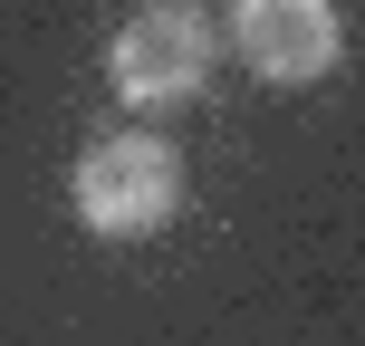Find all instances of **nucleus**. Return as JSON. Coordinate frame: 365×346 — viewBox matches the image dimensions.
Instances as JSON below:
<instances>
[{
  "instance_id": "1",
  "label": "nucleus",
  "mask_w": 365,
  "mask_h": 346,
  "mask_svg": "<svg viewBox=\"0 0 365 346\" xmlns=\"http://www.w3.org/2000/svg\"><path fill=\"white\" fill-rule=\"evenodd\" d=\"M68 202H77L87 231L145 240V231H164L182 212V154L164 135H96V145L77 154V173H68Z\"/></svg>"
},
{
  "instance_id": "2",
  "label": "nucleus",
  "mask_w": 365,
  "mask_h": 346,
  "mask_svg": "<svg viewBox=\"0 0 365 346\" xmlns=\"http://www.w3.org/2000/svg\"><path fill=\"white\" fill-rule=\"evenodd\" d=\"M212 58H221V29L192 10V0H145V10L115 29L106 77H115L125 106H173V96H202Z\"/></svg>"
},
{
  "instance_id": "3",
  "label": "nucleus",
  "mask_w": 365,
  "mask_h": 346,
  "mask_svg": "<svg viewBox=\"0 0 365 346\" xmlns=\"http://www.w3.org/2000/svg\"><path fill=\"white\" fill-rule=\"evenodd\" d=\"M231 49L250 58L259 87H317L346 58V10L336 0H231Z\"/></svg>"
}]
</instances>
